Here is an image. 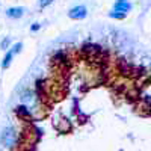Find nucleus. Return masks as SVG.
Wrapping results in <instances>:
<instances>
[{
  "label": "nucleus",
  "mask_w": 151,
  "mask_h": 151,
  "mask_svg": "<svg viewBox=\"0 0 151 151\" xmlns=\"http://www.w3.org/2000/svg\"><path fill=\"white\" fill-rule=\"evenodd\" d=\"M15 142H17V133H15V130L12 127H6L3 130V133H2V144L5 147L11 148V147L15 145Z\"/></svg>",
  "instance_id": "f257e3e1"
},
{
  "label": "nucleus",
  "mask_w": 151,
  "mask_h": 151,
  "mask_svg": "<svg viewBox=\"0 0 151 151\" xmlns=\"http://www.w3.org/2000/svg\"><path fill=\"white\" fill-rule=\"evenodd\" d=\"M86 14H88L86 8L80 5V6H74L73 9H70L68 17H70V18H73V20H82V18H85V17H86Z\"/></svg>",
  "instance_id": "f03ea898"
},
{
  "label": "nucleus",
  "mask_w": 151,
  "mask_h": 151,
  "mask_svg": "<svg viewBox=\"0 0 151 151\" xmlns=\"http://www.w3.org/2000/svg\"><path fill=\"white\" fill-rule=\"evenodd\" d=\"M130 9H132V3L129 2V0H116L115 6H113V11L122 12V14H127Z\"/></svg>",
  "instance_id": "7ed1b4c3"
},
{
  "label": "nucleus",
  "mask_w": 151,
  "mask_h": 151,
  "mask_svg": "<svg viewBox=\"0 0 151 151\" xmlns=\"http://www.w3.org/2000/svg\"><path fill=\"white\" fill-rule=\"evenodd\" d=\"M24 14V8H9L6 11V15L9 18H20Z\"/></svg>",
  "instance_id": "20e7f679"
},
{
  "label": "nucleus",
  "mask_w": 151,
  "mask_h": 151,
  "mask_svg": "<svg viewBox=\"0 0 151 151\" xmlns=\"http://www.w3.org/2000/svg\"><path fill=\"white\" fill-rule=\"evenodd\" d=\"M15 112H17V115H20V116H23V118H30V116H32L30 109H27L26 106H17Z\"/></svg>",
  "instance_id": "39448f33"
},
{
  "label": "nucleus",
  "mask_w": 151,
  "mask_h": 151,
  "mask_svg": "<svg viewBox=\"0 0 151 151\" xmlns=\"http://www.w3.org/2000/svg\"><path fill=\"white\" fill-rule=\"evenodd\" d=\"M12 56H14V53H12V52H8V53H6V56H5V59H3V62H2V67H3V68H8V67H9L11 60H12Z\"/></svg>",
  "instance_id": "423d86ee"
},
{
  "label": "nucleus",
  "mask_w": 151,
  "mask_h": 151,
  "mask_svg": "<svg viewBox=\"0 0 151 151\" xmlns=\"http://www.w3.org/2000/svg\"><path fill=\"white\" fill-rule=\"evenodd\" d=\"M125 15H127V14H122V12H118V11H112L110 12V14H109V17H112V18H124Z\"/></svg>",
  "instance_id": "0eeeda50"
},
{
  "label": "nucleus",
  "mask_w": 151,
  "mask_h": 151,
  "mask_svg": "<svg viewBox=\"0 0 151 151\" xmlns=\"http://www.w3.org/2000/svg\"><path fill=\"white\" fill-rule=\"evenodd\" d=\"M55 2V0H40V6L41 8H45V6H48V5H52Z\"/></svg>",
  "instance_id": "6e6552de"
},
{
  "label": "nucleus",
  "mask_w": 151,
  "mask_h": 151,
  "mask_svg": "<svg viewBox=\"0 0 151 151\" xmlns=\"http://www.w3.org/2000/svg\"><path fill=\"white\" fill-rule=\"evenodd\" d=\"M8 45H9V38H6V40L2 41V48H6Z\"/></svg>",
  "instance_id": "1a4fd4ad"
},
{
  "label": "nucleus",
  "mask_w": 151,
  "mask_h": 151,
  "mask_svg": "<svg viewBox=\"0 0 151 151\" xmlns=\"http://www.w3.org/2000/svg\"><path fill=\"white\" fill-rule=\"evenodd\" d=\"M40 27H41V26H40V24H38V23H35V24H33V26H32V30H33V32H36V30H38V29H40Z\"/></svg>",
  "instance_id": "9d476101"
}]
</instances>
